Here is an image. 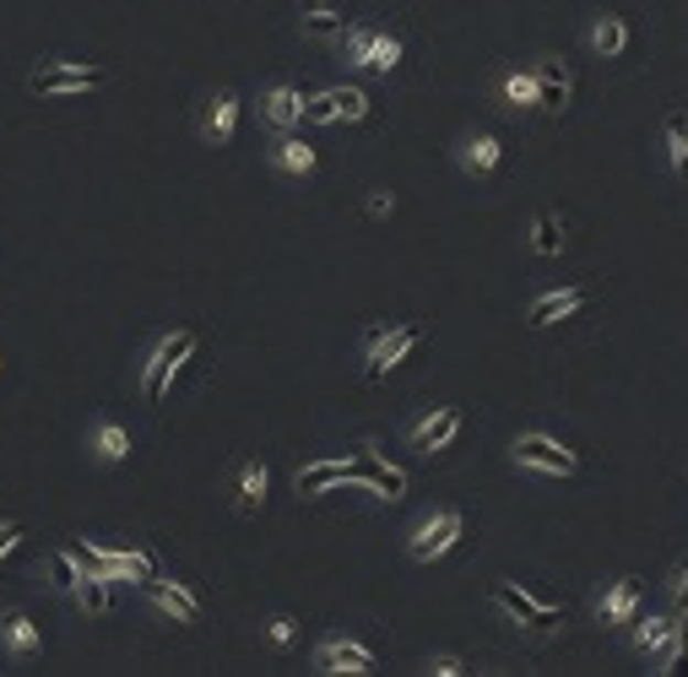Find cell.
<instances>
[{
    "label": "cell",
    "instance_id": "obj_24",
    "mask_svg": "<svg viewBox=\"0 0 688 677\" xmlns=\"http://www.w3.org/2000/svg\"><path fill=\"white\" fill-rule=\"evenodd\" d=\"M6 640H11V651H17V656L39 651V628H33L22 613H6Z\"/></svg>",
    "mask_w": 688,
    "mask_h": 677
},
{
    "label": "cell",
    "instance_id": "obj_3",
    "mask_svg": "<svg viewBox=\"0 0 688 677\" xmlns=\"http://www.w3.org/2000/svg\"><path fill=\"white\" fill-rule=\"evenodd\" d=\"M190 353H195V336H190V331H174V336H169V342H163V347L152 353V364H147V379H141V396H147V401H163V390H169V374L180 369Z\"/></svg>",
    "mask_w": 688,
    "mask_h": 677
},
{
    "label": "cell",
    "instance_id": "obj_36",
    "mask_svg": "<svg viewBox=\"0 0 688 677\" xmlns=\"http://www.w3.org/2000/svg\"><path fill=\"white\" fill-rule=\"evenodd\" d=\"M17 542H22V526H0V558L11 554Z\"/></svg>",
    "mask_w": 688,
    "mask_h": 677
},
{
    "label": "cell",
    "instance_id": "obj_20",
    "mask_svg": "<svg viewBox=\"0 0 688 677\" xmlns=\"http://www.w3.org/2000/svg\"><path fill=\"white\" fill-rule=\"evenodd\" d=\"M461 158H466V169H477V174H488V169H499V141H494V136H472Z\"/></svg>",
    "mask_w": 688,
    "mask_h": 677
},
{
    "label": "cell",
    "instance_id": "obj_40",
    "mask_svg": "<svg viewBox=\"0 0 688 677\" xmlns=\"http://www.w3.org/2000/svg\"><path fill=\"white\" fill-rule=\"evenodd\" d=\"M0 369H6V364H0Z\"/></svg>",
    "mask_w": 688,
    "mask_h": 677
},
{
    "label": "cell",
    "instance_id": "obj_2",
    "mask_svg": "<svg viewBox=\"0 0 688 677\" xmlns=\"http://www.w3.org/2000/svg\"><path fill=\"white\" fill-rule=\"evenodd\" d=\"M515 461L531 466V472H548V477H574V466H580L548 433H520V439H515Z\"/></svg>",
    "mask_w": 688,
    "mask_h": 677
},
{
    "label": "cell",
    "instance_id": "obj_28",
    "mask_svg": "<svg viewBox=\"0 0 688 677\" xmlns=\"http://www.w3.org/2000/svg\"><path fill=\"white\" fill-rule=\"evenodd\" d=\"M396 65H401V39L379 33V39H375V55H369V71H379V76H390Z\"/></svg>",
    "mask_w": 688,
    "mask_h": 677
},
{
    "label": "cell",
    "instance_id": "obj_6",
    "mask_svg": "<svg viewBox=\"0 0 688 677\" xmlns=\"http://www.w3.org/2000/svg\"><path fill=\"white\" fill-rule=\"evenodd\" d=\"M314 662H320V673H375V656L353 640H325Z\"/></svg>",
    "mask_w": 688,
    "mask_h": 677
},
{
    "label": "cell",
    "instance_id": "obj_31",
    "mask_svg": "<svg viewBox=\"0 0 688 677\" xmlns=\"http://www.w3.org/2000/svg\"><path fill=\"white\" fill-rule=\"evenodd\" d=\"M50 574H55V585H61V591H76V580H82V563H76L71 554H55V558H50Z\"/></svg>",
    "mask_w": 688,
    "mask_h": 677
},
{
    "label": "cell",
    "instance_id": "obj_8",
    "mask_svg": "<svg viewBox=\"0 0 688 677\" xmlns=\"http://www.w3.org/2000/svg\"><path fill=\"white\" fill-rule=\"evenodd\" d=\"M147 591L158 597V608H163V613H174L180 623H201V602L190 597L180 580H163V574H158V580H147Z\"/></svg>",
    "mask_w": 688,
    "mask_h": 677
},
{
    "label": "cell",
    "instance_id": "obj_17",
    "mask_svg": "<svg viewBox=\"0 0 688 677\" xmlns=\"http://www.w3.org/2000/svg\"><path fill=\"white\" fill-rule=\"evenodd\" d=\"M76 597H82V608L87 613H109V574H93V569H82V580H76Z\"/></svg>",
    "mask_w": 688,
    "mask_h": 677
},
{
    "label": "cell",
    "instance_id": "obj_25",
    "mask_svg": "<svg viewBox=\"0 0 688 677\" xmlns=\"http://www.w3.org/2000/svg\"><path fill=\"white\" fill-rule=\"evenodd\" d=\"M504 98L509 104H520V109H531V104H542V87H537V76H504Z\"/></svg>",
    "mask_w": 688,
    "mask_h": 677
},
{
    "label": "cell",
    "instance_id": "obj_16",
    "mask_svg": "<svg viewBox=\"0 0 688 677\" xmlns=\"http://www.w3.org/2000/svg\"><path fill=\"white\" fill-rule=\"evenodd\" d=\"M537 87H542V109H563V98H569V71H563V61L537 65Z\"/></svg>",
    "mask_w": 688,
    "mask_h": 677
},
{
    "label": "cell",
    "instance_id": "obj_19",
    "mask_svg": "<svg viewBox=\"0 0 688 677\" xmlns=\"http://www.w3.org/2000/svg\"><path fill=\"white\" fill-rule=\"evenodd\" d=\"M277 163H282L288 174H314V147L293 141V136H282V141H277Z\"/></svg>",
    "mask_w": 688,
    "mask_h": 677
},
{
    "label": "cell",
    "instance_id": "obj_5",
    "mask_svg": "<svg viewBox=\"0 0 688 677\" xmlns=\"http://www.w3.org/2000/svg\"><path fill=\"white\" fill-rule=\"evenodd\" d=\"M466 531V520L455 515V509H444V515H434V520H423L418 526V537H412V558H439V554H450L455 548V537Z\"/></svg>",
    "mask_w": 688,
    "mask_h": 677
},
{
    "label": "cell",
    "instance_id": "obj_7",
    "mask_svg": "<svg viewBox=\"0 0 688 677\" xmlns=\"http://www.w3.org/2000/svg\"><path fill=\"white\" fill-rule=\"evenodd\" d=\"M494 602H499L515 623H526V628H553V623H559L553 608H537V602H531L526 591H515V585H499V591H494Z\"/></svg>",
    "mask_w": 688,
    "mask_h": 677
},
{
    "label": "cell",
    "instance_id": "obj_23",
    "mask_svg": "<svg viewBox=\"0 0 688 677\" xmlns=\"http://www.w3.org/2000/svg\"><path fill=\"white\" fill-rule=\"evenodd\" d=\"M364 477H369V488H375V498H401V488H407V477L396 472V466H364Z\"/></svg>",
    "mask_w": 688,
    "mask_h": 677
},
{
    "label": "cell",
    "instance_id": "obj_35",
    "mask_svg": "<svg viewBox=\"0 0 688 677\" xmlns=\"http://www.w3.org/2000/svg\"><path fill=\"white\" fill-rule=\"evenodd\" d=\"M271 640L288 645V640H293V617H271Z\"/></svg>",
    "mask_w": 688,
    "mask_h": 677
},
{
    "label": "cell",
    "instance_id": "obj_33",
    "mask_svg": "<svg viewBox=\"0 0 688 677\" xmlns=\"http://www.w3.org/2000/svg\"><path fill=\"white\" fill-rule=\"evenodd\" d=\"M662 673H688V613L678 623V640H673V651H667V667Z\"/></svg>",
    "mask_w": 688,
    "mask_h": 677
},
{
    "label": "cell",
    "instance_id": "obj_34",
    "mask_svg": "<svg viewBox=\"0 0 688 677\" xmlns=\"http://www.w3.org/2000/svg\"><path fill=\"white\" fill-rule=\"evenodd\" d=\"M673 602H678V613H688V563L678 569V580H673Z\"/></svg>",
    "mask_w": 688,
    "mask_h": 677
},
{
    "label": "cell",
    "instance_id": "obj_27",
    "mask_svg": "<svg viewBox=\"0 0 688 677\" xmlns=\"http://www.w3.org/2000/svg\"><path fill=\"white\" fill-rule=\"evenodd\" d=\"M331 98H336L342 120H364L369 115V93H358V87H331Z\"/></svg>",
    "mask_w": 688,
    "mask_h": 677
},
{
    "label": "cell",
    "instance_id": "obj_21",
    "mask_svg": "<svg viewBox=\"0 0 688 677\" xmlns=\"http://www.w3.org/2000/svg\"><path fill=\"white\" fill-rule=\"evenodd\" d=\"M531 249H537V255H559L563 249V234H559V217H553V212H542V217L531 223Z\"/></svg>",
    "mask_w": 688,
    "mask_h": 677
},
{
    "label": "cell",
    "instance_id": "obj_37",
    "mask_svg": "<svg viewBox=\"0 0 688 677\" xmlns=\"http://www.w3.org/2000/svg\"><path fill=\"white\" fill-rule=\"evenodd\" d=\"M434 673H439V677H461V673H466V667H461L455 656H439V662H434Z\"/></svg>",
    "mask_w": 688,
    "mask_h": 677
},
{
    "label": "cell",
    "instance_id": "obj_32",
    "mask_svg": "<svg viewBox=\"0 0 688 677\" xmlns=\"http://www.w3.org/2000/svg\"><path fill=\"white\" fill-rule=\"evenodd\" d=\"M304 120L336 125V120H342V115H336V98H331V93H320V98H304Z\"/></svg>",
    "mask_w": 688,
    "mask_h": 677
},
{
    "label": "cell",
    "instance_id": "obj_14",
    "mask_svg": "<svg viewBox=\"0 0 688 677\" xmlns=\"http://www.w3.org/2000/svg\"><path fill=\"white\" fill-rule=\"evenodd\" d=\"M591 50H596V55H608V61H619V55L628 50L624 17H596V28H591Z\"/></svg>",
    "mask_w": 688,
    "mask_h": 677
},
{
    "label": "cell",
    "instance_id": "obj_10",
    "mask_svg": "<svg viewBox=\"0 0 688 677\" xmlns=\"http://www.w3.org/2000/svg\"><path fill=\"white\" fill-rule=\"evenodd\" d=\"M596 613H602V623H608V628L634 623V613H639V585H634V580H613V591L602 597V608H596Z\"/></svg>",
    "mask_w": 688,
    "mask_h": 677
},
{
    "label": "cell",
    "instance_id": "obj_38",
    "mask_svg": "<svg viewBox=\"0 0 688 677\" xmlns=\"http://www.w3.org/2000/svg\"><path fill=\"white\" fill-rule=\"evenodd\" d=\"M390 206H396V201H390V195H385V190H379L375 201H369V212H375V217H385V212H390Z\"/></svg>",
    "mask_w": 688,
    "mask_h": 677
},
{
    "label": "cell",
    "instance_id": "obj_15",
    "mask_svg": "<svg viewBox=\"0 0 688 677\" xmlns=\"http://www.w3.org/2000/svg\"><path fill=\"white\" fill-rule=\"evenodd\" d=\"M673 640H678V623H673V617H651V623H639V628H634V651H645V656H651V651H656V656H667V651H673Z\"/></svg>",
    "mask_w": 688,
    "mask_h": 677
},
{
    "label": "cell",
    "instance_id": "obj_4",
    "mask_svg": "<svg viewBox=\"0 0 688 677\" xmlns=\"http://www.w3.org/2000/svg\"><path fill=\"white\" fill-rule=\"evenodd\" d=\"M418 342H423V331H418V325L375 331V336H369V374H375V379H385V374L396 369V364H401V358H407Z\"/></svg>",
    "mask_w": 688,
    "mask_h": 677
},
{
    "label": "cell",
    "instance_id": "obj_22",
    "mask_svg": "<svg viewBox=\"0 0 688 677\" xmlns=\"http://www.w3.org/2000/svg\"><path fill=\"white\" fill-rule=\"evenodd\" d=\"M239 504H245V509H260V504H266V466H260V461H250V466L239 472Z\"/></svg>",
    "mask_w": 688,
    "mask_h": 677
},
{
    "label": "cell",
    "instance_id": "obj_30",
    "mask_svg": "<svg viewBox=\"0 0 688 677\" xmlns=\"http://www.w3.org/2000/svg\"><path fill=\"white\" fill-rule=\"evenodd\" d=\"M375 39H379V33H369V28H353V33H347V65H369V55H375Z\"/></svg>",
    "mask_w": 688,
    "mask_h": 677
},
{
    "label": "cell",
    "instance_id": "obj_9",
    "mask_svg": "<svg viewBox=\"0 0 688 677\" xmlns=\"http://www.w3.org/2000/svg\"><path fill=\"white\" fill-rule=\"evenodd\" d=\"M234 125H239V98L223 87V93L206 104V120H201V130H206V141H217V147H223V141L234 136Z\"/></svg>",
    "mask_w": 688,
    "mask_h": 677
},
{
    "label": "cell",
    "instance_id": "obj_29",
    "mask_svg": "<svg viewBox=\"0 0 688 677\" xmlns=\"http://www.w3.org/2000/svg\"><path fill=\"white\" fill-rule=\"evenodd\" d=\"M347 28V17H336V11H325V6H314L310 17H304V33H314V39H331V33H342Z\"/></svg>",
    "mask_w": 688,
    "mask_h": 677
},
{
    "label": "cell",
    "instance_id": "obj_13",
    "mask_svg": "<svg viewBox=\"0 0 688 677\" xmlns=\"http://www.w3.org/2000/svg\"><path fill=\"white\" fill-rule=\"evenodd\" d=\"M266 120L282 125V130L299 125L304 120V93H299V87H271V93H266Z\"/></svg>",
    "mask_w": 688,
    "mask_h": 677
},
{
    "label": "cell",
    "instance_id": "obj_39",
    "mask_svg": "<svg viewBox=\"0 0 688 677\" xmlns=\"http://www.w3.org/2000/svg\"><path fill=\"white\" fill-rule=\"evenodd\" d=\"M304 6H310V11H314V6H325V0H304Z\"/></svg>",
    "mask_w": 688,
    "mask_h": 677
},
{
    "label": "cell",
    "instance_id": "obj_11",
    "mask_svg": "<svg viewBox=\"0 0 688 677\" xmlns=\"http://www.w3.org/2000/svg\"><path fill=\"white\" fill-rule=\"evenodd\" d=\"M580 309H585V293H580V288H559V293H542L526 320H531V325H553L559 314H580Z\"/></svg>",
    "mask_w": 688,
    "mask_h": 677
},
{
    "label": "cell",
    "instance_id": "obj_18",
    "mask_svg": "<svg viewBox=\"0 0 688 677\" xmlns=\"http://www.w3.org/2000/svg\"><path fill=\"white\" fill-rule=\"evenodd\" d=\"M93 450H98L104 461H126V455H130V433L120 429V423H98V433H93Z\"/></svg>",
    "mask_w": 688,
    "mask_h": 677
},
{
    "label": "cell",
    "instance_id": "obj_1",
    "mask_svg": "<svg viewBox=\"0 0 688 677\" xmlns=\"http://www.w3.org/2000/svg\"><path fill=\"white\" fill-rule=\"evenodd\" d=\"M109 71L104 65H87V61H50L33 71V93L44 98H65V93H87V87H104Z\"/></svg>",
    "mask_w": 688,
    "mask_h": 677
},
{
    "label": "cell",
    "instance_id": "obj_12",
    "mask_svg": "<svg viewBox=\"0 0 688 677\" xmlns=\"http://www.w3.org/2000/svg\"><path fill=\"white\" fill-rule=\"evenodd\" d=\"M455 433H461V412H455V407H444V412H434L429 423H418L412 444H418V450H444Z\"/></svg>",
    "mask_w": 688,
    "mask_h": 677
},
{
    "label": "cell",
    "instance_id": "obj_26",
    "mask_svg": "<svg viewBox=\"0 0 688 677\" xmlns=\"http://www.w3.org/2000/svg\"><path fill=\"white\" fill-rule=\"evenodd\" d=\"M667 147H673V169L688 180V120H684V115H673V120H667Z\"/></svg>",
    "mask_w": 688,
    "mask_h": 677
}]
</instances>
